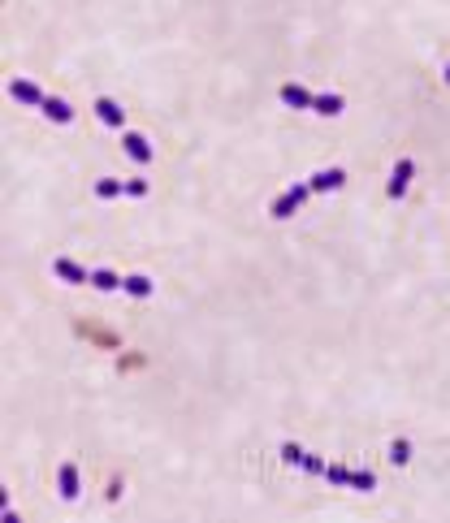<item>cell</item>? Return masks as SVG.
<instances>
[{
	"instance_id": "obj_14",
	"label": "cell",
	"mask_w": 450,
	"mask_h": 523,
	"mask_svg": "<svg viewBox=\"0 0 450 523\" xmlns=\"http://www.w3.org/2000/svg\"><path fill=\"white\" fill-rule=\"evenodd\" d=\"M117 195H126L122 177H100V182H95V199H117Z\"/></svg>"
},
{
	"instance_id": "obj_13",
	"label": "cell",
	"mask_w": 450,
	"mask_h": 523,
	"mask_svg": "<svg viewBox=\"0 0 450 523\" xmlns=\"http://www.w3.org/2000/svg\"><path fill=\"white\" fill-rule=\"evenodd\" d=\"M91 286L104 290V294H113V290H122V277H117L113 268H91Z\"/></svg>"
},
{
	"instance_id": "obj_1",
	"label": "cell",
	"mask_w": 450,
	"mask_h": 523,
	"mask_svg": "<svg viewBox=\"0 0 450 523\" xmlns=\"http://www.w3.org/2000/svg\"><path fill=\"white\" fill-rule=\"evenodd\" d=\"M307 195H312V186L307 182H295L290 191H282L278 199H273V208H268V216L273 220H286V216H295L303 204H307Z\"/></svg>"
},
{
	"instance_id": "obj_19",
	"label": "cell",
	"mask_w": 450,
	"mask_h": 523,
	"mask_svg": "<svg viewBox=\"0 0 450 523\" xmlns=\"http://www.w3.org/2000/svg\"><path fill=\"white\" fill-rule=\"evenodd\" d=\"M299 472H307V476H325V458H321V454H307Z\"/></svg>"
},
{
	"instance_id": "obj_2",
	"label": "cell",
	"mask_w": 450,
	"mask_h": 523,
	"mask_svg": "<svg viewBox=\"0 0 450 523\" xmlns=\"http://www.w3.org/2000/svg\"><path fill=\"white\" fill-rule=\"evenodd\" d=\"M122 147H126V156L134 160V165H152V160H156V147L147 143V134H139V130H122Z\"/></svg>"
},
{
	"instance_id": "obj_6",
	"label": "cell",
	"mask_w": 450,
	"mask_h": 523,
	"mask_svg": "<svg viewBox=\"0 0 450 523\" xmlns=\"http://www.w3.org/2000/svg\"><path fill=\"white\" fill-rule=\"evenodd\" d=\"M342 182H346V173H342V169H321V173H312V177H307L312 195H329V191H338Z\"/></svg>"
},
{
	"instance_id": "obj_8",
	"label": "cell",
	"mask_w": 450,
	"mask_h": 523,
	"mask_svg": "<svg viewBox=\"0 0 450 523\" xmlns=\"http://www.w3.org/2000/svg\"><path fill=\"white\" fill-rule=\"evenodd\" d=\"M56 489H61L65 501L78 497V489H83V485H78V467H74V462H61V467H56Z\"/></svg>"
},
{
	"instance_id": "obj_16",
	"label": "cell",
	"mask_w": 450,
	"mask_h": 523,
	"mask_svg": "<svg viewBox=\"0 0 450 523\" xmlns=\"http://www.w3.org/2000/svg\"><path fill=\"white\" fill-rule=\"evenodd\" d=\"M303 458H307V450L299 446V441H286V446H282V462H286V467H303Z\"/></svg>"
},
{
	"instance_id": "obj_10",
	"label": "cell",
	"mask_w": 450,
	"mask_h": 523,
	"mask_svg": "<svg viewBox=\"0 0 450 523\" xmlns=\"http://www.w3.org/2000/svg\"><path fill=\"white\" fill-rule=\"evenodd\" d=\"M122 290H126L130 298H152L156 281H152V277H143V273H130V277H122Z\"/></svg>"
},
{
	"instance_id": "obj_12",
	"label": "cell",
	"mask_w": 450,
	"mask_h": 523,
	"mask_svg": "<svg viewBox=\"0 0 450 523\" xmlns=\"http://www.w3.org/2000/svg\"><path fill=\"white\" fill-rule=\"evenodd\" d=\"M312 113H321V117H338V113H342V95H338V91L316 95V99H312Z\"/></svg>"
},
{
	"instance_id": "obj_4",
	"label": "cell",
	"mask_w": 450,
	"mask_h": 523,
	"mask_svg": "<svg viewBox=\"0 0 450 523\" xmlns=\"http://www.w3.org/2000/svg\"><path fill=\"white\" fill-rule=\"evenodd\" d=\"M9 95L17 99V104H26V108H44V99H48L35 83H26V78H13V83H9Z\"/></svg>"
},
{
	"instance_id": "obj_7",
	"label": "cell",
	"mask_w": 450,
	"mask_h": 523,
	"mask_svg": "<svg viewBox=\"0 0 450 523\" xmlns=\"http://www.w3.org/2000/svg\"><path fill=\"white\" fill-rule=\"evenodd\" d=\"M52 273L61 277L65 286H83V281H91V273H87L83 264H74V259H65V255H61V259H52Z\"/></svg>"
},
{
	"instance_id": "obj_21",
	"label": "cell",
	"mask_w": 450,
	"mask_h": 523,
	"mask_svg": "<svg viewBox=\"0 0 450 523\" xmlns=\"http://www.w3.org/2000/svg\"><path fill=\"white\" fill-rule=\"evenodd\" d=\"M442 78H446V83H450V65H446V70H442Z\"/></svg>"
},
{
	"instance_id": "obj_5",
	"label": "cell",
	"mask_w": 450,
	"mask_h": 523,
	"mask_svg": "<svg viewBox=\"0 0 450 523\" xmlns=\"http://www.w3.org/2000/svg\"><path fill=\"white\" fill-rule=\"evenodd\" d=\"M95 117H100V122H104L109 130H122V126H126V108L117 104V99H109V95L95 99Z\"/></svg>"
},
{
	"instance_id": "obj_15",
	"label": "cell",
	"mask_w": 450,
	"mask_h": 523,
	"mask_svg": "<svg viewBox=\"0 0 450 523\" xmlns=\"http://www.w3.org/2000/svg\"><path fill=\"white\" fill-rule=\"evenodd\" d=\"M325 480H329V485L351 489V467H342V462H325Z\"/></svg>"
},
{
	"instance_id": "obj_11",
	"label": "cell",
	"mask_w": 450,
	"mask_h": 523,
	"mask_svg": "<svg viewBox=\"0 0 450 523\" xmlns=\"http://www.w3.org/2000/svg\"><path fill=\"white\" fill-rule=\"evenodd\" d=\"M312 99H316V95H312L307 87H299V83H286L282 87V104H290V108H312Z\"/></svg>"
},
{
	"instance_id": "obj_9",
	"label": "cell",
	"mask_w": 450,
	"mask_h": 523,
	"mask_svg": "<svg viewBox=\"0 0 450 523\" xmlns=\"http://www.w3.org/2000/svg\"><path fill=\"white\" fill-rule=\"evenodd\" d=\"M44 117H48V122H56V126H70V122H74V104H65L61 95H48V99H44Z\"/></svg>"
},
{
	"instance_id": "obj_18",
	"label": "cell",
	"mask_w": 450,
	"mask_h": 523,
	"mask_svg": "<svg viewBox=\"0 0 450 523\" xmlns=\"http://www.w3.org/2000/svg\"><path fill=\"white\" fill-rule=\"evenodd\" d=\"M351 489H360V493L377 489V476H373V472H351Z\"/></svg>"
},
{
	"instance_id": "obj_20",
	"label": "cell",
	"mask_w": 450,
	"mask_h": 523,
	"mask_svg": "<svg viewBox=\"0 0 450 523\" xmlns=\"http://www.w3.org/2000/svg\"><path fill=\"white\" fill-rule=\"evenodd\" d=\"M126 195H130V199H143V195H147V182H143V177H130V182H126Z\"/></svg>"
},
{
	"instance_id": "obj_17",
	"label": "cell",
	"mask_w": 450,
	"mask_h": 523,
	"mask_svg": "<svg viewBox=\"0 0 450 523\" xmlns=\"http://www.w3.org/2000/svg\"><path fill=\"white\" fill-rule=\"evenodd\" d=\"M385 458H389V462H394V467H403V462H407V458H412V446H407V441H403V437H399V441H389V454H385Z\"/></svg>"
},
{
	"instance_id": "obj_3",
	"label": "cell",
	"mask_w": 450,
	"mask_h": 523,
	"mask_svg": "<svg viewBox=\"0 0 450 523\" xmlns=\"http://www.w3.org/2000/svg\"><path fill=\"white\" fill-rule=\"evenodd\" d=\"M412 173H416V160L403 156L399 165H394V173H389V182H385V195H389V199H403L407 186H412Z\"/></svg>"
}]
</instances>
